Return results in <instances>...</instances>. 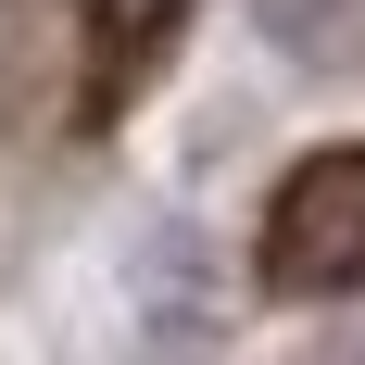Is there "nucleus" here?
<instances>
[{
	"mask_svg": "<svg viewBox=\"0 0 365 365\" xmlns=\"http://www.w3.org/2000/svg\"><path fill=\"white\" fill-rule=\"evenodd\" d=\"M252 264H264V290H290V302H315V290H365V139L302 151L290 177H277Z\"/></svg>",
	"mask_w": 365,
	"mask_h": 365,
	"instance_id": "f257e3e1",
	"label": "nucleus"
}]
</instances>
